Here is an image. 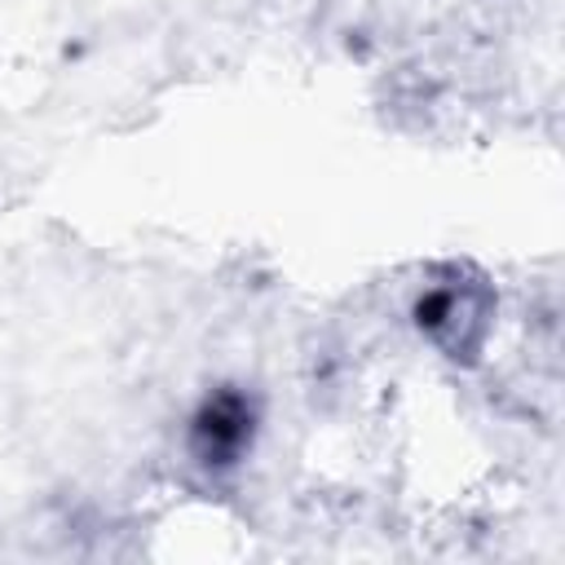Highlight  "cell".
Segmentation results:
<instances>
[{"mask_svg": "<svg viewBox=\"0 0 565 565\" xmlns=\"http://www.w3.org/2000/svg\"><path fill=\"white\" fill-rule=\"evenodd\" d=\"M415 327L455 362H472L486 344L494 296L472 265H437L415 296Z\"/></svg>", "mask_w": 565, "mask_h": 565, "instance_id": "cell-1", "label": "cell"}, {"mask_svg": "<svg viewBox=\"0 0 565 565\" xmlns=\"http://www.w3.org/2000/svg\"><path fill=\"white\" fill-rule=\"evenodd\" d=\"M256 437V402L243 388H212L190 415V455L203 468H234Z\"/></svg>", "mask_w": 565, "mask_h": 565, "instance_id": "cell-2", "label": "cell"}]
</instances>
